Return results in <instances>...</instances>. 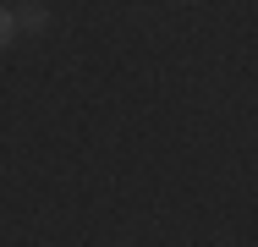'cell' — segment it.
<instances>
[{"instance_id": "obj_2", "label": "cell", "mask_w": 258, "mask_h": 247, "mask_svg": "<svg viewBox=\"0 0 258 247\" xmlns=\"http://www.w3.org/2000/svg\"><path fill=\"white\" fill-rule=\"evenodd\" d=\"M11 39H17V17H11V11H6V6H0V49L11 44Z\"/></svg>"}, {"instance_id": "obj_1", "label": "cell", "mask_w": 258, "mask_h": 247, "mask_svg": "<svg viewBox=\"0 0 258 247\" xmlns=\"http://www.w3.org/2000/svg\"><path fill=\"white\" fill-rule=\"evenodd\" d=\"M11 17H17V33H44V28H50V11H44V0H28V6H17Z\"/></svg>"}]
</instances>
